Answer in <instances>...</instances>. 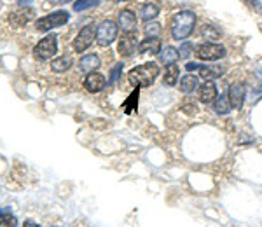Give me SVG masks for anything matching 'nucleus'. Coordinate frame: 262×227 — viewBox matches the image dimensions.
<instances>
[{
  "label": "nucleus",
  "instance_id": "obj_1",
  "mask_svg": "<svg viewBox=\"0 0 262 227\" xmlns=\"http://www.w3.org/2000/svg\"><path fill=\"white\" fill-rule=\"evenodd\" d=\"M196 26V14L192 11H180L179 14H175L171 19V37L175 40H185L189 39L194 32Z\"/></svg>",
  "mask_w": 262,
  "mask_h": 227
},
{
  "label": "nucleus",
  "instance_id": "obj_9",
  "mask_svg": "<svg viewBox=\"0 0 262 227\" xmlns=\"http://www.w3.org/2000/svg\"><path fill=\"white\" fill-rule=\"evenodd\" d=\"M245 96H246V87L243 82H234L231 84L229 91H227V98H229V103L234 110H240L245 103Z\"/></svg>",
  "mask_w": 262,
  "mask_h": 227
},
{
  "label": "nucleus",
  "instance_id": "obj_13",
  "mask_svg": "<svg viewBox=\"0 0 262 227\" xmlns=\"http://www.w3.org/2000/svg\"><path fill=\"white\" fill-rule=\"evenodd\" d=\"M199 101L205 105H210L213 103L215 98L218 96L217 93V86H215V82H212V81H206V82H203L199 86Z\"/></svg>",
  "mask_w": 262,
  "mask_h": 227
},
{
  "label": "nucleus",
  "instance_id": "obj_22",
  "mask_svg": "<svg viewBox=\"0 0 262 227\" xmlns=\"http://www.w3.org/2000/svg\"><path fill=\"white\" fill-rule=\"evenodd\" d=\"M138 96H140V87H136L135 91L131 93L130 96H128V100L122 103L121 109L124 110L126 114H131V112H135L136 107H138Z\"/></svg>",
  "mask_w": 262,
  "mask_h": 227
},
{
  "label": "nucleus",
  "instance_id": "obj_30",
  "mask_svg": "<svg viewBox=\"0 0 262 227\" xmlns=\"http://www.w3.org/2000/svg\"><path fill=\"white\" fill-rule=\"evenodd\" d=\"M243 2L248 5L255 14H262V2L261 0H243Z\"/></svg>",
  "mask_w": 262,
  "mask_h": 227
},
{
  "label": "nucleus",
  "instance_id": "obj_21",
  "mask_svg": "<svg viewBox=\"0 0 262 227\" xmlns=\"http://www.w3.org/2000/svg\"><path fill=\"white\" fill-rule=\"evenodd\" d=\"M231 103H229V98H227V95H220L215 98L213 101V110L215 114H218V115H226V114L231 112Z\"/></svg>",
  "mask_w": 262,
  "mask_h": 227
},
{
  "label": "nucleus",
  "instance_id": "obj_3",
  "mask_svg": "<svg viewBox=\"0 0 262 227\" xmlns=\"http://www.w3.org/2000/svg\"><path fill=\"white\" fill-rule=\"evenodd\" d=\"M119 35V25L112 19H105L96 26V42L101 48H107L112 42L117 40Z\"/></svg>",
  "mask_w": 262,
  "mask_h": 227
},
{
  "label": "nucleus",
  "instance_id": "obj_12",
  "mask_svg": "<svg viewBox=\"0 0 262 227\" xmlns=\"http://www.w3.org/2000/svg\"><path fill=\"white\" fill-rule=\"evenodd\" d=\"M107 86V81H105V77L101 74H98V72H89V74L84 77V87H86L89 93H100L103 87Z\"/></svg>",
  "mask_w": 262,
  "mask_h": 227
},
{
  "label": "nucleus",
  "instance_id": "obj_16",
  "mask_svg": "<svg viewBox=\"0 0 262 227\" xmlns=\"http://www.w3.org/2000/svg\"><path fill=\"white\" fill-rule=\"evenodd\" d=\"M157 58H159V61H161L163 65H171V63H177V60L180 58L179 49H175L173 46L161 48V51L157 52Z\"/></svg>",
  "mask_w": 262,
  "mask_h": 227
},
{
  "label": "nucleus",
  "instance_id": "obj_5",
  "mask_svg": "<svg viewBox=\"0 0 262 227\" xmlns=\"http://www.w3.org/2000/svg\"><path fill=\"white\" fill-rule=\"evenodd\" d=\"M68 19H70V13H66V11H56V13H51L48 16L39 17L35 21V28L39 32H49L52 28L63 26Z\"/></svg>",
  "mask_w": 262,
  "mask_h": 227
},
{
  "label": "nucleus",
  "instance_id": "obj_35",
  "mask_svg": "<svg viewBox=\"0 0 262 227\" xmlns=\"http://www.w3.org/2000/svg\"><path fill=\"white\" fill-rule=\"evenodd\" d=\"M60 4H66V2H72V0H58Z\"/></svg>",
  "mask_w": 262,
  "mask_h": 227
},
{
  "label": "nucleus",
  "instance_id": "obj_28",
  "mask_svg": "<svg viewBox=\"0 0 262 227\" xmlns=\"http://www.w3.org/2000/svg\"><path fill=\"white\" fill-rule=\"evenodd\" d=\"M161 32H163L161 25H159V23H156V21L147 23V26H145V33L152 35V37H159V35H161Z\"/></svg>",
  "mask_w": 262,
  "mask_h": 227
},
{
  "label": "nucleus",
  "instance_id": "obj_18",
  "mask_svg": "<svg viewBox=\"0 0 262 227\" xmlns=\"http://www.w3.org/2000/svg\"><path fill=\"white\" fill-rule=\"evenodd\" d=\"M224 72H226V68L218 65H203L199 68V75L205 81H215V79L222 77Z\"/></svg>",
  "mask_w": 262,
  "mask_h": 227
},
{
  "label": "nucleus",
  "instance_id": "obj_34",
  "mask_svg": "<svg viewBox=\"0 0 262 227\" xmlns=\"http://www.w3.org/2000/svg\"><path fill=\"white\" fill-rule=\"evenodd\" d=\"M110 2H114V4H119V2H128V0H110Z\"/></svg>",
  "mask_w": 262,
  "mask_h": 227
},
{
  "label": "nucleus",
  "instance_id": "obj_6",
  "mask_svg": "<svg viewBox=\"0 0 262 227\" xmlns=\"http://www.w3.org/2000/svg\"><path fill=\"white\" fill-rule=\"evenodd\" d=\"M58 51V37L56 35H48L42 40H39V44H35L33 48V56L35 60L46 61L49 58H52Z\"/></svg>",
  "mask_w": 262,
  "mask_h": 227
},
{
  "label": "nucleus",
  "instance_id": "obj_32",
  "mask_svg": "<svg viewBox=\"0 0 262 227\" xmlns=\"http://www.w3.org/2000/svg\"><path fill=\"white\" fill-rule=\"evenodd\" d=\"M203 65H199V63H194V61H192V63H187V65H185V70H187V72H199V68Z\"/></svg>",
  "mask_w": 262,
  "mask_h": 227
},
{
  "label": "nucleus",
  "instance_id": "obj_25",
  "mask_svg": "<svg viewBox=\"0 0 262 227\" xmlns=\"http://www.w3.org/2000/svg\"><path fill=\"white\" fill-rule=\"evenodd\" d=\"M101 0H75L74 2V11L75 13H84L87 9H93L96 5H100Z\"/></svg>",
  "mask_w": 262,
  "mask_h": 227
},
{
  "label": "nucleus",
  "instance_id": "obj_26",
  "mask_svg": "<svg viewBox=\"0 0 262 227\" xmlns=\"http://www.w3.org/2000/svg\"><path fill=\"white\" fill-rule=\"evenodd\" d=\"M201 35L203 37H206V40H215L218 39V35H220V32L215 30V26L213 25H203V28H201Z\"/></svg>",
  "mask_w": 262,
  "mask_h": 227
},
{
  "label": "nucleus",
  "instance_id": "obj_29",
  "mask_svg": "<svg viewBox=\"0 0 262 227\" xmlns=\"http://www.w3.org/2000/svg\"><path fill=\"white\" fill-rule=\"evenodd\" d=\"M122 68H124V65H122V63H117V65L114 66V68H112V72H110L109 84L117 82V81H119V77H121V74H122Z\"/></svg>",
  "mask_w": 262,
  "mask_h": 227
},
{
  "label": "nucleus",
  "instance_id": "obj_2",
  "mask_svg": "<svg viewBox=\"0 0 262 227\" xmlns=\"http://www.w3.org/2000/svg\"><path fill=\"white\" fill-rule=\"evenodd\" d=\"M159 75V66L154 61H148L144 65L136 66V68L130 70L128 74V81L133 87H148L152 86V82Z\"/></svg>",
  "mask_w": 262,
  "mask_h": 227
},
{
  "label": "nucleus",
  "instance_id": "obj_4",
  "mask_svg": "<svg viewBox=\"0 0 262 227\" xmlns=\"http://www.w3.org/2000/svg\"><path fill=\"white\" fill-rule=\"evenodd\" d=\"M194 54L199 61H217L227 54L226 48L222 44H213V42H205L199 44L194 48Z\"/></svg>",
  "mask_w": 262,
  "mask_h": 227
},
{
  "label": "nucleus",
  "instance_id": "obj_10",
  "mask_svg": "<svg viewBox=\"0 0 262 227\" xmlns=\"http://www.w3.org/2000/svg\"><path fill=\"white\" fill-rule=\"evenodd\" d=\"M161 51V39L159 37H152V35H147L142 42L138 44V52L142 56H154L157 52Z\"/></svg>",
  "mask_w": 262,
  "mask_h": 227
},
{
  "label": "nucleus",
  "instance_id": "obj_15",
  "mask_svg": "<svg viewBox=\"0 0 262 227\" xmlns=\"http://www.w3.org/2000/svg\"><path fill=\"white\" fill-rule=\"evenodd\" d=\"M101 61L100 58H98V54H95V52H91V54H84L82 58H81V61H79V68H81V72H86V74H89V72H95L96 68H100Z\"/></svg>",
  "mask_w": 262,
  "mask_h": 227
},
{
  "label": "nucleus",
  "instance_id": "obj_11",
  "mask_svg": "<svg viewBox=\"0 0 262 227\" xmlns=\"http://www.w3.org/2000/svg\"><path fill=\"white\" fill-rule=\"evenodd\" d=\"M117 25L124 33H131V32H136V16L131 9H122L119 13L117 17Z\"/></svg>",
  "mask_w": 262,
  "mask_h": 227
},
{
  "label": "nucleus",
  "instance_id": "obj_27",
  "mask_svg": "<svg viewBox=\"0 0 262 227\" xmlns=\"http://www.w3.org/2000/svg\"><path fill=\"white\" fill-rule=\"evenodd\" d=\"M192 51H194V44L187 42V40H183L182 46L179 48V54H180V58H182V60H187V58L192 54Z\"/></svg>",
  "mask_w": 262,
  "mask_h": 227
},
{
  "label": "nucleus",
  "instance_id": "obj_14",
  "mask_svg": "<svg viewBox=\"0 0 262 227\" xmlns=\"http://www.w3.org/2000/svg\"><path fill=\"white\" fill-rule=\"evenodd\" d=\"M32 17H33V9L21 7L19 11H16V13H13L9 16V21H11V25H14V26H25Z\"/></svg>",
  "mask_w": 262,
  "mask_h": 227
},
{
  "label": "nucleus",
  "instance_id": "obj_33",
  "mask_svg": "<svg viewBox=\"0 0 262 227\" xmlns=\"http://www.w3.org/2000/svg\"><path fill=\"white\" fill-rule=\"evenodd\" d=\"M16 2H17V5H19V7H28L33 0H16Z\"/></svg>",
  "mask_w": 262,
  "mask_h": 227
},
{
  "label": "nucleus",
  "instance_id": "obj_24",
  "mask_svg": "<svg viewBox=\"0 0 262 227\" xmlns=\"http://www.w3.org/2000/svg\"><path fill=\"white\" fill-rule=\"evenodd\" d=\"M17 224V218L11 213L9 208H0V226L5 227H14Z\"/></svg>",
  "mask_w": 262,
  "mask_h": 227
},
{
  "label": "nucleus",
  "instance_id": "obj_17",
  "mask_svg": "<svg viewBox=\"0 0 262 227\" xmlns=\"http://www.w3.org/2000/svg\"><path fill=\"white\" fill-rule=\"evenodd\" d=\"M161 13V7L156 4V2H145L142 7H140V17L144 19V21H152L159 16Z\"/></svg>",
  "mask_w": 262,
  "mask_h": 227
},
{
  "label": "nucleus",
  "instance_id": "obj_7",
  "mask_svg": "<svg viewBox=\"0 0 262 227\" xmlns=\"http://www.w3.org/2000/svg\"><path fill=\"white\" fill-rule=\"evenodd\" d=\"M96 39V28L95 25H86L82 28V30L79 32L77 37L74 39V51L75 52H84L86 49H89L93 46V42H95Z\"/></svg>",
  "mask_w": 262,
  "mask_h": 227
},
{
  "label": "nucleus",
  "instance_id": "obj_8",
  "mask_svg": "<svg viewBox=\"0 0 262 227\" xmlns=\"http://www.w3.org/2000/svg\"><path fill=\"white\" fill-rule=\"evenodd\" d=\"M136 32H131V33H124L119 39L117 51L122 58H130L135 54V51L138 49V42H136Z\"/></svg>",
  "mask_w": 262,
  "mask_h": 227
},
{
  "label": "nucleus",
  "instance_id": "obj_19",
  "mask_svg": "<svg viewBox=\"0 0 262 227\" xmlns=\"http://www.w3.org/2000/svg\"><path fill=\"white\" fill-rule=\"evenodd\" d=\"M180 77V68L177 63H171V65H166L164 70V77H163V84L168 87H173L175 84L179 82Z\"/></svg>",
  "mask_w": 262,
  "mask_h": 227
},
{
  "label": "nucleus",
  "instance_id": "obj_31",
  "mask_svg": "<svg viewBox=\"0 0 262 227\" xmlns=\"http://www.w3.org/2000/svg\"><path fill=\"white\" fill-rule=\"evenodd\" d=\"M182 110H183L185 114H189V115H194V114L197 112V107H196L194 103H192V105H183Z\"/></svg>",
  "mask_w": 262,
  "mask_h": 227
},
{
  "label": "nucleus",
  "instance_id": "obj_23",
  "mask_svg": "<svg viewBox=\"0 0 262 227\" xmlns=\"http://www.w3.org/2000/svg\"><path fill=\"white\" fill-rule=\"evenodd\" d=\"M72 66V60L66 56H60V58H54L51 61V68L52 72H56V74H61V72H66V70Z\"/></svg>",
  "mask_w": 262,
  "mask_h": 227
},
{
  "label": "nucleus",
  "instance_id": "obj_20",
  "mask_svg": "<svg viewBox=\"0 0 262 227\" xmlns=\"http://www.w3.org/2000/svg\"><path fill=\"white\" fill-rule=\"evenodd\" d=\"M197 82H199V79L196 77V75H185V77L180 79V82H179V87H180V91L182 93H192V91H196L197 89Z\"/></svg>",
  "mask_w": 262,
  "mask_h": 227
}]
</instances>
